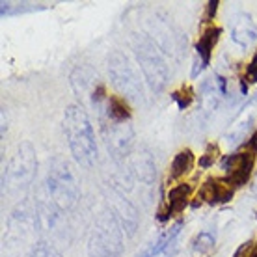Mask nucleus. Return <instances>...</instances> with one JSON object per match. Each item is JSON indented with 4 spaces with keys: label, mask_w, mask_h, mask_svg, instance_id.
<instances>
[{
    "label": "nucleus",
    "mask_w": 257,
    "mask_h": 257,
    "mask_svg": "<svg viewBox=\"0 0 257 257\" xmlns=\"http://www.w3.org/2000/svg\"><path fill=\"white\" fill-rule=\"evenodd\" d=\"M133 52L135 58L140 65V71L151 91L161 93L166 88L170 80V69H168L166 58L159 47L155 45V41L148 36L136 34L133 38Z\"/></svg>",
    "instance_id": "obj_4"
},
{
    "label": "nucleus",
    "mask_w": 257,
    "mask_h": 257,
    "mask_svg": "<svg viewBox=\"0 0 257 257\" xmlns=\"http://www.w3.org/2000/svg\"><path fill=\"white\" fill-rule=\"evenodd\" d=\"M28 257H62L60 250L56 246H52L51 242H45V240H39L32 246V250L28 253Z\"/></svg>",
    "instance_id": "obj_21"
},
{
    "label": "nucleus",
    "mask_w": 257,
    "mask_h": 257,
    "mask_svg": "<svg viewBox=\"0 0 257 257\" xmlns=\"http://www.w3.org/2000/svg\"><path fill=\"white\" fill-rule=\"evenodd\" d=\"M216 10H218V0H212L207 4V13H205V21H211L214 15H216Z\"/></svg>",
    "instance_id": "obj_27"
},
{
    "label": "nucleus",
    "mask_w": 257,
    "mask_h": 257,
    "mask_svg": "<svg viewBox=\"0 0 257 257\" xmlns=\"http://www.w3.org/2000/svg\"><path fill=\"white\" fill-rule=\"evenodd\" d=\"M246 80H248L250 84L257 82V51H255V54L251 56L248 67H246Z\"/></svg>",
    "instance_id": "obj_26"
},
{
    "label": "nucleus",
    "mask_w": 257,
    "mask_h": 257,
    "mask_svg": "<svg viewBox=\"0 0 257 257\" xmlns=\"http://www.w3.org/2000/svg\"><path fill=\"white\" fill-rule=\"evenodd\" d=\"M104 198H106V205L114 216L117 218V222L121 224L123 231L127 233L128 237H133L138 229V211L136 207L125 198V192L121 188H117L116 185H108L104 190Z\"/></svg>",
    "instance_id": "obj_8"
},
{
    "label": "nucleus",
    "mask_w": 257,
    "mask_h": 257,
    "mask_svg": "<svg viewBox=\"0 0 257 257\" xmlns=\"http://www.w3.org/2000/svg\"><path fill=\"white\" fill-rule=\"evenodd\" d=\"M231 41L237 43L238 47L253 45L257 41V25L248 13H238L231 25Z\"/></svg>",
    "instance_id": "obj_13"
},
{
    "label": "nucleus",
    "mask_w": 257,
    "mask_h": 257,
    "mask_svg": "<svg viewBox=\"0 0 257 257\" xmlns=\"http://www.w3.org/2000/svg\"><path fill=\"white\" fill-rule=\"evenodd\" d=\"M47 196L49 205L58 212L75 211L80 199V179L64 157H54L47 170Z\"/></svg>",
    "instance_id": "obj_2"
},
{
    "label": "nucleus",
    "mask_w": 257,
    "mask_h": 257,
    "mask_svg": "<svg viewBox=\"0 0 257 257\" xmlns=\"http://www.w3.org/2000/svg\"><path fill=\"white\" fill-rule=\"evenodd\" d=\"M251 127H253V110H251V104H246L242 112L233 119V123L227 128L225 142L229 146H237V144H240L246 136L250 135Z\"/></svg>",
    "instance_id": "obj_14"
},
{
    "label": "nucleus",
    "mask_w": 257,
    "mask_h": 257,
    "mask_svg": "<svg viewBox=\"0 0 257 257\" xmlns=\"http://www.w3.org/2000/svg\"><path fill=\"white\" fill-rule=\"evenodd\" d=\"M172 99L177 103V106H179L181 110H185V108H188V106H190V103H192L194 90L190 88V86H183L181 90H177V91H174V93H172Z\"/></svg>",
    "instance_id": "obj_23"
},
{
    "label": "nucleus",
    "mask_w": 257,
    "mask_h": 257,
    "mask_svg": "<svg viewBox=\"0 0 257 257\" xmlns=\"http://www.w3.org/2000/svg\"><path fill=\"white\" fill-rule=\"evenodd\" d=\"M101 114L117 123H128L133 117L128 101L121 95H108V99L104 101V106L101 108Z\"/></svg>",
    "instance_id": "obj_16"
},
{
    "label": "nucleus",
    "mask_w": 257,
    "mask_h": 257,
    "mask_svg": "<svg viewBox=\"0 0 257 257\" xmlns=\"http://www.w3.org/2000/svg\"><path fill=\"white\" fill-rule=\"evenodd\" d=\"M233 257H257V240H248L244 244H240Z\"/></svg>",
    "instance_id": "obj_25"
},
{
    "label": "nucleus",
    "mask_w": 257,
    "mask_h": 257,
    "mask_svg": "<svg viewBox=\"0 0 257 257\" xmlns=\"http://www.w3.org/2000/svg\"><path fill=\"white\" fill-rule=\"evenodd\" d=\"M38 174V157L30 142L17 146L4 172V187L10 192H23L30 187Z\"/></svg>",
    "instance_id": "obj_6"
},
{
    "label": "nucleus",
    "mask_w": 257,
    "mask_h": 257,
    "mask_svg": "<svg viewBox=\"0 0 257 257\" xmlns=\"http://www.w3.org/2000/svg\"><path fill=\"white\" fill-rule=\"evenodd\" d=\"M190 192H192V187L187 185V183H179L175 185L174 188H170V194H168V203L166 207L159 212V220H168L174 214H179L188 203V198H190Z\"/></svg>",
    "instance_id": "obj_15"
},
{
    "label": "nucleus",
    "mask_w": 257,
    "mask_h": 257,
    "mask_svg": "<svg viewBox=\"0 0 257 257\" xmlns=\"http://www.w3.org/2000/svg\"><path fill=\"white\" fill-rule=\"evenodd\" d=\"M220 32H222L220 28H216V26H211V28H207L205 32L199 36L198 43H196V56L201 60V64L205 65V67L211 64L212 49H214L216 41H218Z\"/></svg>",
    "instance_id": "obj_18"
},
{
    "label": "nucleus",
    "mask_w": 257,
    "mask_h": 257,
    "mask_svg": "<svg viewBox=\"0 0 257 257\" xmlns=\"http://www.w3.org/2000/svg\"><path fill=\"white\" fill-rule=\"evenodd\" d=\"M253 192H255V196H257V175H255V183H253Z\"/></svg>",
    "instance_id": "obj_28"
},
{
    "label": "nucleus",
    "mask_w": 257,
    "mask_h": 257,
    "mask_svg": "<svg viewBox=\"0 0 257 257\" xmlns=\"http://www.w3.org/2000/svg\"><path fill=\"white\" fill-rule=\"evenodd\" d=\"M2 10V17L6 15H15V13H25V12H34V10H41V8L34 6V4H19V2H2L0 4Z\"/></svg>",
    "instance_id": "obj_22"
},
{
    "label": "nucleus",
    "mask_w": 257,
    "mask_h": 257,
    "mask_svg": "<svg viewBox=\"0 0 257 257\" xmlns=\"http://www.w3.org/2000/svg\"><path fill=\"white\" fill-rule=\"evenodd\" d=\"M123 227L108 207L97 214L88 238V257H121L125 250Z\"/></svg>",
    "instance_id": "obj_3"
},
{
    "label": "nucleus",
    "mask_w": 257,
    "mask_h": 257,
    "mask_svg": "<svg viewBox=\"0 0 257 257\" xmlns=\"http://www.w3.org/2000/svg\"><path fill=\"white\" fill-rule=\"evenodd\" d=\"M192 250L199 255H211L214 250V237L211 233H199L198 237L194 238Z\"/></svg>",
    "instance_id": "obj_20"
},
{
    "label": "nucleus",
    "mask_w": 257,
    "mask_h": 257,
    "mask_svg": "<svg viewBox=\"0 0 257 257\" xmlns=\"http://www.w3.org/2000/svg\"><path fill=\"white\" fill-rule=\"evenodd\" d=\"M128 174L135 175L136 179L144 183L146 187H151L155 183V179H157V164L153 161V155L149 153L146 148H142L140 151H136L131 157Z\"/></svg>",
    "instance_id": "obj_11"
},
{
    "label": "nucleus",
    "mask_w": 257,
    "mask_h": 257,
    "mask_svg": "<svg viewBox=\"0 0 257 257\" xmlns=\"http://www.w3.org/2000/svg\"><path fill=\"white\" fill-rule=\"evenodd\" d=\"M64 136L77 164L91 168L97 162L95 131L82 104H69L64 112Z\"/></svg>",
    "instance_id": "obj_1"
},
{
    "label": "nucleus",
    "mask_w": 257,
    "mask_h": 257,
    "mask_svg": "<svg viewBox=\"0 0 257 257\" xmlns=\"http://www.w3.org/2000/svg\"><path fill=\"white\" fill-rule=\"evenodd\" d=\"M99 123H101L104 146L108 149V153L112 155V159L116 162L125 161L131 155V149H133V144H135V131L131 127V123L112 121L104 114H101Z\"/></svg>",
    "instance_id": "obj_7"
},
{
    "label": "nucleus",
    "mask_w": 257,
    "mask_h": 257,
    "mask_svg": "<svg viewBox=\"0 0 257 257\" xmlns=\"http://www.w3.org/2000/svg\"><path fill=\"white\" fill-rule=\"evenodd\" d=\"M255 155L248 149H240L237 153L225 155L222 159V170L225 174V179L231 183L233 187H244L250 181L253 166H255Z\"/></svg>",
    "instance_id": "obj_10"
},
{
    "label": "nucleus",
    "mask_w": 257,
    "mask_h": 257,
    "mask_svg": "<svg viewBox=\"0 0 257 257\" xmlns=\"http://www.w3.org/2000/svg\"><path fill=\"white\" fill-rule=\"evenodd\" d=\"M151 39L164 54L172 58H179L187 45V38L166 19L151 21Z\"/></svg>",
    "instance_id": "obj_9"
},
{
    "label": "nucleus",
    "mask_w": 257,
    "mask_h": 257,
    "mask_svg": "<svg viewBox=\"0 0 257 257\" xmlns=\"http://www.w3.org/2000/svg\"><path fill=\"white\" fill-rule=\"evenodd\" d=\"M181 227H183V222H177V224H174L170 229H166L164 233H161V237L157 238V240L149 242L144 250L138 251L135 257H155V255H159V253H162L166 248H170V246H172V242L175 240V237L181 233Z\"/></svg>",
    "instance_id": "obj_17"
},
{
    "label": "nucleus",
    "mask_w": 257,
    "mask_h": 257,
    "mask_svg": "<svg viewBox=\"0 0 257 257\" xmlns=\"http://www.w3.org/2000/svg\"><path fill=\"white\" fill-rule=\"evenodd\" d=\"M194 166V153L190 149H181L174 157L172 166H170V177L172 179H181L192 170Z\"/></svg>",
    "instance_id": "obj_19"
},
{
    "label": "nucleus",
    "mask_w": 257,
    "mask_h": 257,
    "mask_svg": "<svg viewBox=\"0 0 257 257\" xmlns=\"http://www.w3.org/2000/svg\"><path fill=\"white\" fill-rule=\"evenodd\" d=\"M218 146L216 144H209L205 149V153L199 157V166L201 168H211L214 164V161L218 159Z\"/></svg>",
    "instance_id": "obj_24"
},
{
    "label": "nucleus",
    "mask_w": 257,
    "mask_h": 257,
    "mask_svg": "<svg viewBox=\"0 0 257 257\" xmlns=\"http://www.w3.org/2000/svg\"><path fill=\"white\" fill-rule=\"evenodd\" d=\"M106 67H108L110 82L119 91V95L125 97L127 101L142 104L146 103V91H144L140 75L121 51L110 52L106 58Z\"/></svg>",
    "instance_id": "obj_5"
},
{
    "label": "nucleus",
    "mask_w": 257,
    "mask_h": 257,
    "mask_svg": "<svg viewBox=\"0 0 257 257\" xmlns=\"http://www.w3.org/2000/svg\"><path fill=\"white\" fill-rule=\"evenodd\" d=\"M233 192H235V187L227 179H207L203 183V187L199 188L198 199L199 201H207L211 205H216V203H227L231 201Z\"/></svg>",
    "instance_id": "obj_12"
}]
</instances>
